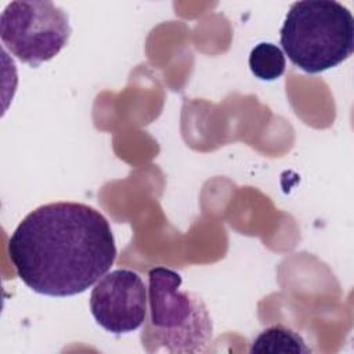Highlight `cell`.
<instances>
[{
  "mask_svg": "<svg viewBox=\"0 0 354 354\" xmlns=\"http://www.w3.org/2000/svg\"><path fill=\"white\" fill-rule=\"evenodd\" d=\"M10 260L33 292L79 295L115 263L116 245L108 220L77 202H54L32 210L8 239Z\"/></svg>",
  "mask_w": 354,
  "mask_h": 354,
  "instance_id": "6da1fadb",
  "label": "cell"
},
{
  "mask_svg": "<svg viewBox=\"0 0 354 354\" xmlns=\"http://www.w3.org/2000/svg\"><path fill=\"white\" fill-rule=\"evenodd\" d=\"M181 275L167 267L148 272V310L141 332L147 353H203L213 337V321L205 301L181 289Z\"/></svg>",
  "mask_w": 354,
  "mask_h": 354,
  "instance_id": "7a4b0ae2",
  "label": "cell"
},
{
  "mask_svg": "<svg viewBox=\"0 0 354 354\" xmlns=\"http://www.w3.org/2000/svg\"><path fill=\"white\" fill-rule=\"evenodd\" d=\"M281 46L289 59L304 72H324L353 54L354 18L337 1H296L281 28Z\"/></svg>",
  "mask_w": 354,
  "mask_h": 354,
  "instance_id": "3957f363",
  "label": "cell"
},
{
  "mask_svg": "<svg viewBox=\"0 0 354 354\" xmlns=\"http://www.w3.org/2000/svg\"><path fill=\"white\" fill-rule=\"evenodd\" d=\"M71 33L68 14L53 1H11L0 15L4 47L33 68L53 59L66 46Z\"/></svg>",
  "mask_w": 354,
  "mask_h": 354,
  "instance_id": "277c9868",
  "label": "cell"
},
{
  "mask_svg": "<svg viewBox=\"0 0 354 354\" xmlns=\"http://www.w3.org/2000/svg\"><path fill=\"white\" fill-rule=\"evenodd\" d=\"M90 310L97 324L111 333L138 329L148 310V293L141 277L127 268L105 274L91 290Z\"/></svg>",
  "mask_w": 354,
  "mask_h": 354,
  "instance_id": "5b68a950",
  "label": "cell"
},
{
  "mask_svg": "<svg viewBox=\"0 0 354 354\" xmlns=\"http://www.w3.org/2000/svg\"><path fill=\"white\" fill-rule=\"evenodd\" d=\"M249 353L308 354L311 353V348L297 332L278 324L261 330L253 339Z\"/></svg>",
  "mask_w": 354,
  "mask_h": 354,
  "instance_id": "8992f818",
  "label": "cell"
},
{
  "mask_svg": "<svg viewBox=\"0 0 354 354\" xmlns=\"http://www.w3.org/2000/svg\"><path fill=\"white\" fill-rule=\"evenodd\" d=\"M285 66L286 59L283 51L272 43H259L249 54V68L260 80L271 82L281 77Z\"/></svg>",
  "mask_w": 354,
  "mask_h": 354,
  "instance_id": "52a82bcc",
  "label": "cell"
}]
</instances>
